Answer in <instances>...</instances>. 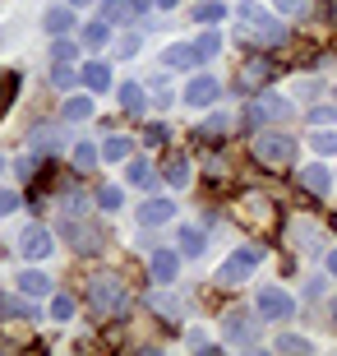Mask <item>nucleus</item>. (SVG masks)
<instances>
[{
    "label": "nucleus",
    "mask_w": 337,
    "mask_h": 356,
    "mask_svg": "<svg viewBox=\"0 0 337 356\" xmlns=\"http://www.w3.org/2000/svg\"><path fill=\"white\" fill-rule=\"evenodd\" d=\"M277 352H310V343L296 338V333H282V338H277Z\"/></svg>",
    "instance_id": "obj_40"
},
{
    "label": "nucleus",
    "mask_w": 337,
    "mask_h": 356,
    "mask_svg": "<svg viewBox=\"0 0 337 356\" xmlns=\"http://www.w3.org/2000/svg\"><path fill=\"white\" fill-rule=\"evenodd\" d=\"M0 319H19V324H38V305H28V301H14V296H5L0 291Z\"/></svg>",
    "instance_id": "obj_15"
},
{
    "label": "nucleus",
    "mask_w": 337,
    "mask_h": 356,
    "mask_svg": "<svg viewBox=\"0 0 337 356\" xmlns=\"http://www.w3.org/2000/svg\"><path fill=\"white\" fill-rule=\"evenodd\" d=\"M65 241L74 245L79 254H97L106 236H102V227H97V222H79V218H65Z\"/></svg>",
    "instance_id": "obj_8"
},
{
    "label": "nucleus",
    "mask_w": 337,
    "mask_h": 356,
    "mask_svg": "<svg viewBox=\"0 0 337 356\" xmlns=\"http://www.w3.org/2000/svg\"><path fill=\"white\" fill-rule=\"evenodd\" d=\"M14 209H19V195L14 190H0V218H10Z\"/></svg>",
    "instance_id": "obj_44"
},
{
    "label": "nucleus",
    "mask_w": 337,
    "mask_h": 356,
    "mask_svg": "<svg viewBox=\"0 0 337 356\" xmlns=\"http://www.w3.org/2000/svg\"><path fill=\"white\" fill-rule=\"evenodd\" d=\"M139 222H143V227L171 222V199H148V204H139Z\"/></svg>",
    "instance_id": "obj_19"
},
{
    "label": "nucleus",
    "mask_w": 337,
    "mask_h": 356,
    "mask_svg": "<svg viewBox=\"0 0 337 356\" xmlns=\"http://www.w3.org/2000/svg\"><path fill=\"white\" fill-rule=\"evenodd\" d=\"M106 38H111V24H88V33H83V42H88V47H106Z\"/></svg>",
    "instance_id": "obj_34"
},
{
    "label": "nucleus",
    "mask_w": 337,
    "mask_h": 356,
    "mask_svg": "<svg viewBox=\"0 0 337 356\" xmlns=\"http://www.w3.org/2000/svg\"><path fill=\"white\" fill-rule=\"evenodd\" d=\"M148 268H153V282H176V273H181V250H153V259H148Z\"/></svg>",
    "instance_id": "obj_12"
},
{
    "label": "nucleus",
    "mask_w": 337,
    "mask_h": 356,
    "mask_svg": "<svg viewBox=\"0 0 337 356\" xmlns=\"http://www.w3.org/2000/svg\"><path fill=\"white\" fill-rule=\"evenodd\" d=\"M328 273L337 277V250H328Z\"/></svg>",
    "instance_id": "obj_47"
},
{
    "label": "nucleus",
    "mask_w": 337,
    "mask_h": 356,
    "mask_svg": "<svg viewBox=\"0 0 337 356\" xmlns=\"http://www.w3.org/2000/svg\"><path fill=\"white\" fill-rule=\"evenodd\" d=\"M56 245H51V232L47 227H24V236H19V254L24 259H47Z\"/></svg>",
    "instance_id": "obj_11"
},
{
    "label": "nucleus",
    "mask_w": 337,
    "mask_h": 356,
    "mask_svg": "<svg viewBox=\"0 0 337 356\" xmlns=\"http://www.w3.org/2000/svg\"><path fill=\"white\" fill-rule=\"evenodd\" d=\"M14 97H19V74H14V70H0V120L10 116Z\"/></svg>",
    "instance_id": "obj_21"
},
{
    "label": "nucleus",
    "mask_w": 337,
    "mask_h": 356,
    "mask_svg": "<svg viewBox=\"0 0 337 356\" xmlns=\"http://www.w3.org/2000/svg\"><path fill=\"white\" fill-rule=\"evenodd\" d=\"M167 125H162V120H157V125H148V130H143V144H148V148H162V144H167Z\"/></svg>",
    "instance_id": "obj_37"
},
{
    "label": "nucleus",
    "mask_w": 337,
    "mask_h": 356,
    "mask_svg": "<svg viewBox=\"0 0 337 356\" xmlns=\"http://www.w3.org/2000/svg\"><path fill=\"white\" fill-rule=\"evenodd\" d=\"M130 185H139V190H153V185H157V172H153V162L134 158V162H130Z\"/></svg>",
    "instance_id": "obj_25"
},
{
    "label": "nucleus",
    "mask_w": 337,
    "mask_h": 356,
    "mask_svg": "<svg viewBox=\"0 0 337 356\" xmlns=\"http://www.w3.org/2000/svg\"><path fill=\"white\" fill-rule=\"evenodd\" d=\"M14 172L24 176V181H33V176L42 172V158H38V153H33V158H19V162H14Z\"/></svg>",
    "instance_id": "obj_39"
},
{
    "label": "nucleus",
    "mask_w": 337,
    "mask_h": 356,
    "mask_svg": "<svg viewBox=\"0 0 337 356\" xmlns=\"http://www.w3.org/2000/svg\"><path fill=\"white\" fill-rule=\"evenodd\" d=\"M291 310H296V301H291L282 287H263L259 296H254V315L268 319V324H277V319H291Z\"/></svg>",
    "instance_id": "obj_6"
},
{
    "label": "nucleus",
    "mask_w": 337,
    "mask_h": 356,
    "mask_svg": "<svg viewBox=\"0 0 337 356\" xmlns=\"http://www.w3.org/2000/svg\"><path fill=\"white\" fill-rule=\"evenodd\" d=\"M51 79L60 83V88H69V83H74V60H56V65H51Z\"/></svg>",
    "instance_id": "obj_35"
},
{
    "label": "nucleus",
    "mask_w": 337,
    "mask_h": 356,
    "mask_svg": "<svg viewBox=\"0 0 337 356\" xmlns=\"http://www.w3.org/2000/svg\"><path fill=\"white\" fill-rule=\"evenodd\" d=\"M254 264H263V245H240V250L217 268V287H240V282L254 273Z\"/></svg>",
    "instance_id": "obj_4"
},
{
    "label": "nucleus",
    "mask_w": 337,
    "mask_h": 356,
    "mask_svg": "<svg viewBox=\"0 0 337 356\" xmlns=\"http://www.w3.org/2000/svg\"><path fill=\"white\" fill-rule=\"evenodd\" d=\"M69 24H74V5H51V10L42 14V28H47V33H56V38H60V33H69Z\"/></svg>",
    "instance_id": "obj_18"
},
{
    "label": "nucleus",
    "mask_w": 337,
    "mask_h": 356,
    "mask_svg": "<svg viewBox=\"0 0 337 356\" xmlns=\"http://www.w3.org/2000/svg\"><path fill=\"white\" fill-rule=\"evenodd\" d=\"M51 60H79V47H74V42H65V38H60V42L51 47Z\"/></svg>",
    "instance_id": "obj_41"
},
{
    "label": "nucleus",
    "mask_w": 337,
    "mask_h": 356,
    "mask_svg": "<svg viewBox=\"0 0 337 356\" xmlns=\"http://www.w3.org/2000/svg\"><path fill=\"white\" fill-rule=\"evenodd\" d=\"M51 319L69 324V319H74V296H51Z\"/></svg>",
    "instance_id": "obj_32"
},
{
    "label": "nucleus",
    "mask_w": 337,
    "mask_h": 356,
    "mask_svg": "<svg viewBox=\"0 0 337 356\" xmlns=\"http://www.w3.org/2000/svg\"><path fill=\"white\" fill-rule=\"evenodd\" d=\"M310 120H314V125H333V120H337V106H314Z\"/></svg>",
    "instance_id": "obj_42"
},
{
    "label": "nucleus",
    "mask_w": 337,
    "mask_h": 356,
    "mask_svg": "<svg viewBox=\"0 0 337 356\" xmlns=\"http://www.w3.org/2000/svg\"><path fill=\"white\" fill-rule=\"evenodd\" d=\"M236 14H240V33L249 42H263V47L286 42V24H277V14H268V10H254V0H240Z\"/></svg>",
    "instance_id": "obj_2"
},
{
    "label": "nucleus",
    "mask_w": 337,
    "mask_h": 356,
    "mask_svg": "<svg viewBox=\"0 0 337 356\" xmlns=\"http://www.w3.org/2000/svg\"><path fill=\"white\" fill-rule=\"evenodd\" d=\"M69 5H88V0H69Z\"/></svg>",
    "instance_id": "obj_48"
},
{
    "label": "nucleus",
    "mask_w": 337,
    "mask_h": 356,
    "mask_svg": "<svg viewBox=\"0 0 337 356\" xmlns=\"http://www.w3.org/2000/svg\"><path fill=\"white\" fill-rule=\"evenodd\" d=\"M56 144H60V130L42 125V130H38V148H56Z\"/></svg>",
    "instance_id": "obj_43"
},
{
    "label": "nucleus",
    "mask_w": 337,
    "mask_h": 356,
    "mask_svg": "<svg viewBox=\"0 0 337 356\" xmlns=\"http://www.w3.org/2000/svg\"><path fill=\"white\" fill-rule=\"evenodd\" d=\"M333 319H337V301H333Z\"/></svg>",
    "instance_id": "obj_49"
},
{
    "label": "nucleus",
    "mask_w": 337,
    "mask_h": 356,
    "mask_svg": "<svg viewBox=\"0 0 337 356\" xmlns=\"http://www.w3.org/2000/svg\"><path fill=\"white\" fill-rule=\"evenodd\" d=\"M277 10H282V14H300V10H305V0H277Z\"/></svg>",
    "instance_id": "obj_46"
},
{
    "label": "nucleus",
    "mask_w": 337,
    "mask_h": 356,
    "mask_svg": "<svg viewBox=\"0 0 337 356\" xmlns=\"http://www.w3.org/2000/svg\"><path fill=\"white\" fill-rule=\"evenodd\" d=\"M300 185H305L310 195H328V190H333V172H328L324 162H310V167H300Z\"/></svg>",
    "instance_id": "obj_14"
},
{
    "label": "nucleus",
    "mask_w": 337,
    "mask_h": 356,
    "mask_svg": "<svg viewBox=\"0 0 337 356\" xmlns=\"http://www.w3.org/2000/svg\"><path fill=\"white\" fill-rule=\"evenodd\" d=\"M291 116V97H277V92H263V97H254L245 111L249 125H268V120H286Z\"/></svg>",
    "instance_id": "obj_7"
},
{
    "label": "nucleus",
    "mask_w": 337,
    "mask_h": 356,
    "mask_svg": "<svg viewBox=\"0 0 337 356\" xmlns=\"http://www.w3.org/2000/svg\"><path fill=\"white\" fill-rule=\"evenodd\" d=\"M97 158H102V148H92V144H74V167H79V172H92V167H97Z\"/></svg>",
    "instance_id": "obj_28"
},
{
    "label": "nucleus",
    "mask_w": 337,
    "mask_h": 356,
    "mask_svg": "<svg viewBox=\"0 0 337 356\" xmlns=\"http://www.w3.org/2000/svg\"><path fill=\"white\" fill-rule=\"evenodd\" d=\"M167 181L176 185V190H185V185L195 181V167H190L185 153H171V158H167Z\"/></svg>",
    "instance_id": "obj_20"
},
{
    "label": "nucleus",
    "mask_w": 337,
    "mask_h": 356,
    "mask_svg": "<svg viewBox=\"0 0 337 356\" xmlns=\"http://www.w3.org/2000/svg\"><path fill=\"white\" fill-rule=\"evenodd\" d=\"M195 19H199V24H208V28H217L222 19H227V5H222V0H217V5L208 0V5H199V10H195Z\"/></svg>",
    "instance_id": "obj_29"
},
{
    "label": "nucleus",
    "mask_w": 337,
    "mask_h": 356,
    "mask_svg": "<svg viewBox=\"0 0 337 356\" xmlns=\"http://www.w3.org/2000/svg\"><path fill=\"white\" fill-rule=\"evenodd\" d=\"M88 305L97 319H120L125 310H130V291H125V282L111 273H97L88 282Z\"/></svg>",
    "instance_id": "obj_1"
},
{
    "label": "nucleus",
    "mask_w": 337,
    "mask_h": 356,
    "mask_svg": "<svg viewBox=\"0 0 337 356\" xmlns=\"http://www.w3.org/2000/svg\"><path fill=\"white\" fill-rule=\"evenodd\" d=\"M134 153V144L125 139V134H111V139H102V158L106 162H125Z\"/></svg>",
    "instance_id": "obj_23"
},
{
    "label": "nucleus",
    "mask_w": 337,
    "mask_h": 356,
    "mask_svg": "<svg viewBox=\"0 0 337 356\" xmlns=\"http://www.w3.org/2000/svg\"><path fill=\"white\" fill-rule=\"evenodd\" d=\"M83 83H88L92 92H106V88H111V65H102V60L83 65Z\"/></svg>",
    "instance_id": "obj_22"
},
{
    "label": "nucleus",
    "mask_w": 337,
    "mask_h": 356,
    "mask_svg": "<svg viewBox=\"0 0 337 356\" xmlns=\"http://www.w3.org/2000/svg\"><path fill=\"white\" fill-rule=\"evenodd\" d=\"M14 282H19V291H24V296H33V301H38V296H51V277L38 273V268H24Z\"/></svg>",
    "instance_id": "obj_16"
},
{
    "label": "nucleus",
    "mask_w": 337,
    "mask_h": 356,
    "mask_svg": "<svg viewBox=\"0 0 337 356\" xmlns=\"http://www.w3.org/2000/svg\"><path fill=\"white\" fill-rule=\"evenodd\" d=\"M236 218L245 227H254V232H268V227L277 222V213H272V204L263 195H240L236 199Z\"/></svg>",
    "instance_id": "obj_5"
},
{
    "label": "nucleus",
    "mask_w": 337,
    "mask_h": 356,
    "mask_svg": "<svg viewBox=\"0 0 337 356\" xmlns=\"http://www.w3.org/2000/svg\"><path fill=\"white\" fill-rule=\"evenodd\" d=\"M227 130H231V116H222V111H217V116H213V120L204 125V139H222Z\"/></svg>",
    "instance_id": "obj_36"
},
{
    "label": "nucleus",
    "mask_w": 337,
    "mask_h": 356,
    "mask_svg": "<svg viewBox=\"0 0 337 356\" xmlns=\"http://www.w3.org/2000/svg\"><path fill=\"white\" fill-rule=\"evenodd\" d=\"M120 102H125V111H130V116H139L143 106H148V92H143V83H125V88H120Z\"/></svg>",
    "instance_id": "obj_26"
},
{
    "label": "nucleus",
    "mask_w": 337,
    "mask_h": 356,
    "mask_svg": "<svg viewBox=\"0 0 337 356\" xmlns=\"http://www.w3.org/2000/svg\"><path fill=\"white\" fill-rule=\"evenodd\" d=\"M60 116H65V120H88L92 116V102H88V97H65Z\"/></svg>",
    "instance_id": "obj_27"
},
{
    "label": "nucleus",
    "mask_w": 337,
    "mask_h": 356,
    "mask_svg": "<svg viewBox=\"0 0 337 356\" xmlns=\"http://www.w3.org/2000/svg\"><path fill=\"white\" fill-rule=\"evenodd\" d=\"M286 241H291L300 254H310V250H319L324 232H319V222H310V218H291V227H286Z\"/></svg>",
    "instance_id": "obj_9"
},
{
    "label": "nucleus",
    "mask_w": 337,
    "mask_h": 356,
    "mask_svg": "<svg viewBox=\"0 0 337 356\" xmlns=\"http://www.w3.org/2000/svg\"><path fill=\"white\" fill-rule=\"evenodd\" d=\"M314 148H319V153H337V130H333V125H328V130H324V125L314 130Z\"/></svg>",
    "instance_id": "obj_33"
},
{
    "label": "nucleus",
    "mask_w": 337,
    "mask_h": 356,
    "mask_svg": "<svg viewBox=\"0 0 337 356\" xmlns=\"http://www.w3.org/2000/svg\"><path fill=\"white\" fill-rule=\"evenodd\" d=\"M195 51H199V60H213V56L222 51V33H204V38L195 42Z\"/></svg>",
    "instance_id": "obj_31"
},
{
    "label": "nucleus",
    "mask_w": 337,
    "mask_h": 356,
    "mask_svg": "<svg viewBox=\"0 0 337 356\" xmlns=\"http://www.w3.org/2000/svg\"><path fill=\"white\" fill-rule=\"evenodd\" d=\"M176 245H181V254H185V259H195V254H204V232H199V227H181Z\"/></svg>",
    "instance_id": "obj_24"
},
{
    "label": "nucleus",
    "mask_w": 337,
    "mask_h": 356,
    "mask_svg": "<svg viewBox=\"0 0 337 356\" xmlns=\"http://www.w3.org/2000/svg\"><path fill=\"white\" fill-rule=\"evenodd\" d=\"M97 204H102L106 213H116L120 209V190H116V185H102V190H97Z\"/></svg>",
    "instance_id": "obj_38"
},
{
    "label": "nucleus",
    "mask_w": 337,
    "mask_h": 356,
    "mask_svg": "<svg viewBox=\"0 0 337 356\" xmlns=\"http://www.w3.org/2000/svg\"><path fill=\"white\" fill-rule=\"evenodd\" d=\"M0 172H5V158H0Z\"/></svg>",
    "instance_id": "obj_50"
},
{
    "label": "nucleus",
    "mask_w": 337,
    "mask_h": 356,
    "mask_svg": "<svg viewBox=\"0 0 337 356\" xmlns=\"http://www.w3.org/2000/svg\"><path fill=\"white\" fill-rule=\"evenodd\" d=\"M162 65H167V70H195L199 65V51H195V47H185V42H176V47L162 51Z\"/></svg>",
    "instance_id": "obj_17"
},
{
    "label": "nucleus",
    "mask_w": 337,
    "mask_h": 356,
    "mask_svg": "<svg viewBox=\"0 0 337 356\" xmlns=\"http://www.w3.org/2000/svg\"><path fill=\"white\" fill-rule=\"evenodd\" d=\"M217 97H222V83L213 74H195V79L185 83V102L190 106H213Z\"/></svg>",
    "instance_id": "obj_10"
},
{
    "label": "nucleus",
    "mask_w": 337,
    "mask_h": 356,
    "mask_svg": "<svg viewBox=\"0 0 337 356\" xmlns=\"http://www.w3.org/2000/svg\"><path fill=\"white\" fill-rule=\"evenodd\" d=\"M83 204H88V199H83V195H65V218H69V213H74V218H79V213H83Z\"/></svg>",
    "instance_id": "obj_45"
},
{
    "label": "nucleus",
    "mask_w": 337,
    "mask_h": 356,
    "mask_svg": "<svg viewBox=\"0 0 337 356\" xmlns=\"http://www.w3.org/2000/svg\"><path fill=\"white\" fill-rule=\"evenodd\" d=\"M249 153H254V162H263V167H291V158H296V139L286 130H263L254 134V144H249Z\"/></svg>",
    "instance_id": "obj_3"
},
{
    "label": "nucleus",
    "mask_w": 337,
    "mask_h": 356,
    "mask_svg": "<svg viewBox=\"0 0 337 356\" xmlns=\"http://www.w3.org/2000/svg\"><path fill=\"white\" fill-rule=\"evenodd\" d=\"M268 74H272V70L263 65V60H259V65H254V60H249V65L240 70V88L249 92V88H254V83H263V79H268Z\"/></svg>",
    "instance_id": "obj_30"
},
{
    "label": "nucleus",
    "mask_w": 337,
    "mask_h": 356,
    "mask_svg": "<svg viewBox=\"0 0 337 356\" xmlns=\"http://www.w3.org/2000/svg\"><path fill=\"white\" fill-rule=\"evenodd\" d=\"M222 333L231 338V343H254V319L245 310H231V315L222 319Z\"/></svg>",
    "instance_id": "obj_13"
}]
</instances>
